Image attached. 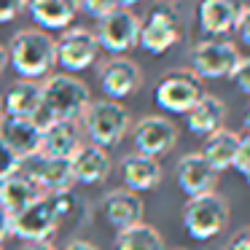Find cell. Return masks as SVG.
Returning <instances> with one entry per match:
<instances>
[{
    "label": "cell",
    "mask_w": 250,
    "mask_h": 250,
    "mask_svg": "<svg viewBox=\"0 0 250 250\" xmlns=\"http://www.w3.org/2000/svg\"><path fill=\"white\" fill-rule=\"evenodd\" d=\"M89 103H92V92L81 78L70 73H57L46 78V83H41V108L33 121L41 129L54 121H76L83 116Z\"/></svg>",
    "instance_id": "1"
},
{
    "label": "cell",
    "mask_w": 250,
    "mask_h": 250,
    "mask_svg": "<svg viewBox=\"0 0 250 250\" xmlns=\"http://www.w3.org/2000/svg\"><path fill=\"white\" fill-rule=\"evenodd\" d=\"M6 51L11 67L24 81H38L57 65V41L43 30H19Z\"/></svg>",
    "instance_id": "2"
},
{
    "label": "cell",
    "mask_w": 250,
    "mask_h": 250,
    "mask_svg": "<svg viewBox=\"0 0 250 250\" xmlns=\"http://www.w3.org/2000/svg\"><path fill=\"white\" fill-rule=\"evenodd\" d=\"M65 221V205L62 194H43L30 207L11 215V237H19L22 242H46L51 234L60 231Z\"/></svg>",
    "instance_id": "3"
},
{
    "label": "cell",
    "mask_w": 250,
    "mask_h": 250,
    "mask_svg": "<svg viewBox=\"0 0 250 250\" xmlns=\"http://www.w3.org/2000/svg\"><path fill=\"white\" fill-rule=\"evenodd\" d=\"M83 121V132L89 135V143L97 148H113L124 140V135L129 132V110L121 103L113 100H92L89 108L81 116Z\"/></svg>",
    "instance_id": "4"
},
{
    "label": "cell",
    "mask_w": 250,
    "mask_h": 250,
    "mask_svg": "<svg viewBox=\"0 0 250 250\" xmlns=\"http://www.w3.org/2000/svg\"><path fill=\"white\" fill-rule=\"evenodd\" d=\"M229 223V202L218 191L202 196H191L183 205V229L196 242H210L226 229Z\"/></svg>",
    "instance_id": "5"
},
{
    "label": "cell",
    "mask_w": 250,
    "mask_h": 250,
    "mask_svg": "<svg viewBox=\"0 0 250 250\" xmlns=\"http://www.w3.org/2000/svg\"><path fill=\"white\" fill-rule=\"evenodd\" d=\"M239 51L231 41L207 38L191 49V73L196 78H231L239 65Z\"/></svg>",
    "instance_id": "6"
},
{
    "label": "cell",
    "mask_w": 250,
    "mask_h": 250,
    "mask_svg": "<svg viewBox=\"0 0 250 250\" xmlns=\"http://www.w3.org/2000/svg\"><path fill=\"white\" fill-rule=\"evenodd\" d=\"M202 94H205L202 81L191 70H169L156 83L153 100H156V105L164 113H183L186 116L202 100Z\"/></svg>",
    "instance_id": "7"
},
{
    "label": "cell",
    "mask_w": 250,
    "mask_h": 250,
    "mask_svg": "<svg viewBox=\"0 0 250 250\" xmlns=\"http://www.w3.org/2000/svg\"><path fill=\"white\" fill-rule=\"evenodd\" d=\"M183 38V24L180 17L169 6H159L140 22V35H137V46L148 54L159 57L169 51L178 41Z\"/></svg>",
    "instance_id": "8"
},
{
    "label": "cell",
    "mask_w": 250,
    "mask_h": 250,
    "mask_svg": "<svg viewBox=\"0 0 250 250\" xmlns=\"http://www.w3.org/2000/svg\"><path fill=\"white\" fill-rule=\"evenodd\" d=\"M97 43L108 54L121 57L129 49L137 46V35H140V19L132 14V8H116L108 17L100 19L97 24Z\"/></svg>",
    "instance_id": "9"
},
{
    "label": "cell",
    "mask_w": 250,
    "mask_h": 250,
    "mask_svg": "<svg viewBox=\"0 0 250 250\" xmlns=\"http://www.w3.org/2000/svg\"><path fill=\"white\" fill-rule=\"evenodd\" d=\"M100 57V43L97 35L86 27H67L62 30L60 41H57V65H62V70L81 73L86 67L94 65V60Z\"/></svg>",
    "instance_id": "10"
},
{
    "label": "cell",
    "mask_w": 250,
    "mask_h": 250,
    "mask_svg": "<svg viewBox=\"0 0 250 250\" xmlns=\"http://www.w3.org/2000/svg\"><path fill=\"white\" fill-rule=\"evenodd\" d=\"M19 172H24L43 194H65L73 188V172L70 162L65 159H51L46 153H33V156L19 162Z\"/></svg>",
    "instance_id": "11"
},
{
    "label": "cell",
    "mask_w": 250,
    "mask_h": 250,
    "mask_svg": "<svg viewBox=\"0 0 250 250\" xmlns=\"http://www.w3.org/2000/svg\"><path fill=\"white\" fill-rule=\"evenodd\" d=\"M132 140H135V153L159 159L175 148L178 126L167 116H146V119L137 121L135 132H132Z\"/></svg>",
    "instance_id": "12"
},
{
    "label": "cell",
    "mask_w": 250,
    "mask_h": 250,
    "mask_svg": "<svg viewBox=\"0 0 250 250\" xmlns=\"http://www.w3.org/2000/svg\"><path fill=\"white\" fill-rule=\"evenodd\" d=\"M140 83H143L140 67H137V62L126 60V57H113L100 70V89L105 92V100H113V103L135 94L140 89Z\"/></svg>",
    "instance_id": "13"
},
{
    "label": "cell",
    "mask_w": 250,
    "mask_h": 250,
    "mask_svg": "<svg viewBox=\"0 0 250 250\" xmlns=\"http://www.w3.org/2000/svg\"><path fill=\"white\" fill-rule=\"evenodd\" d=\"M100 210H103V218L108 221V226H113L116 231H124V229H129V226L143 223L146 207H143L140 194L126 191V188H113L103 196Z\"/></svg>",
    "instance_id": "14"
},
{
    "label": "cell",
    "mask_w": 250,
    "mask_h": 250,
    "mask_svg": "<svg viewBox=\"0 0 250 250\" xmlns=\"http://www.w3.org/2000/svg\"><path fill=\"white\" fill-rule=\"evenodd\" d=\"M41 135H43V129L33 119H14V116H3L0 119V143L19 162L41 151Z\"/></svg>",
    "instance_id": "15"
},
{
    "label": "cell",
    "mask_w": 250,
    "mask_h": 250,
    "mask_svg": "<svg viewBox=\"0 0 250 250\" xmlns=\"http://www.w3.org/2000/svg\"><path fill=\"white\" fill-rule=\"evenodd\" d=\"M175 175H178V188L188 199L215 191V183H218V172L210 167V162L202 153H186V156H180Z\"/></svg>",
    "instance_id": "16"
},
{
    "label": "cell",
    "mask_w": 250,
    "mask_h": 250,
    "mask_svg": "<svg viewBox=\"0 0 250 250\" xmlns=\"http://www.w3.org/2000/svg\"><path fill=\"white\" fill-rule=\"evenodd\" d=\"M113 169L108 151L97 146H81L70 159V172H73V183L81 186H100Z\"/></svg>",
    "instance_id": "17"
},
{
    "label": "cell",
    "mask_w": 250,
    "mask_h": 250,
    "mask_svg": "<svg viewBox=\"0 0 250 250\" xmlns=\"http://www.w3.org/2000/svg\"><path fill=\"white\" fill-rule=\"evenodd\" d=\"M119 169H121L124 188L135 191V194L153 191L164 178V169H162V164H159V159L143 156V153H129V156H124L119 164Z\"/></svg>",
    "instance_id": "18"
},
{
    "label": "cell",
    "mask_w": 250,
    "mask_h": 250,
    "mask_svg": "<svg viewBox=\"0 0 250 250\" xmlns=\"http://www.w3.org/2000/svg\"><path fill=\"white\" fill-rule=\"evenodd\" d=\"M239 8L242 6H237V0H199L196 17H199L202 33L212 35V38L229 35L237 27Z\"/></svg>",
    "instance_id": "19"
},
{
    "label": "cell",
    "mask_w": 250,
    "mask_h": 250,
    "mask_svg": "<svg viewBox=\"0 0 250 250\" xmlns=\"http://www.w3.org/2000/svg\"><path fill=\"white\" fill-rule=\"evenodd\" d=\"M24 8L30 11L33 22L43 33L49 30H67L78 17V0H27Z\"/></svg>",
    "instance_id": "20"
},
{
    "label": "cell",
    "mask_w": 250,
    "mask_h": 250,
    "mask_svg": "<svg viewBox=\"0 0 250 250\" xmlns=\"http://www.w3.org/2000/svg\"><path fill=\"white\" fill-rule=\"evenodd\" d=\"M223 121H226V103L215 94H202L199 103L186 113V126L196 137H207L223 129Z\"/></svg>",
    "instance_id": "21"
},
{
    "label": "cell",
    "mask_w": 250,
    "mask_h": 250,
    "mask_svg": "<svg viewBox=\"0 0 250 250\" xmlns=\"http://www.w3.org/2000/svg\"><path fill=\"white\" fill-rule=\"evenodd\" d=\"M78 148H81V132H78L76 121H54L41 135V153L51 159L70 162Z\"/></svg>",
    "instance_id": "22"
},
{
    "label": "cell",
    "mask_w": 250,
    "mask_h": 250,
    "mask_svg": "<svg viewBox=\"0 0 250 250\" xmlns=\"http://www.w3.org/2000/svg\"><path fill=\"white\" fill-rule=\"evenodd\" d=\"M41 196H43V191H41L24 172H14V175L0 180V207H3L8 215H17L19 210L30 207L35 199H41Z\"/></svg>",
    "instance_id": "23"
},
{
    "label": "cell",
    "mask_w": 250,
    "mask_h": 250,
    "mask_svg": "<svg viewBox=\"0 0 250 250\" xmlns=\"http://www.w3.org/2000/svg\"><path fill=\"white\" fill-rule=\"evenodd\" d=\"M239 140H242V135H237V132L223 126V129H218V132H212V135L205 137V146H202L199 153L210 162V167L215 169V172H223V169L234 167Z\"/></svg>",
    "instance_id": "24"
},
{
    "label": "cell",
    "mask_w": 250,
    "mask_h": 250,
    "mask_svg": "<svg viewBox=\"0 0 250 250\" xmlns=\"http://www.w3.org/2000/svg\"><path fill=\"white\" fill-rule=\"evenodd\" d=\"M41 108V83L38 81H17L3 97V116L14 119H33Z\"/></svg>",
    "instance_id": "25"
},
{
    "label": "cell",
    "mask_w": 250,
    "mask_h": 250,
    "mask_svg": "<svg viewBox=\"0 0 250 250\" xmlns=\"http://www.w3.org/2000/svg\"><path fill=\"white\" fill-rule=\"evenodd\" d=\"M116 250H167V245L159 229H153L151 223H137V226L119 231Z\"/></svg>",
    "instance_id": "26"
},
{
    "label": "cell",
    "mask_w": 250,
    "mask_h": 250,
    "mask_svg": "<svg viewBox=\"0 0 250 250\" xmlns=\"http://www.w3.org/2000/svg\"><path fill=\"white\" fill-rule=\"evenodd\" d=\"M116 0H78V11H83L86 17H92V19H103V17H108L110 11H116Z\"/></svg>",
    "instance_id": "27"
},
{
    "label": "cell",
    "mask_w": 250,
    "mask_h": 250,
    "mask_svg": "<svg viewBox=\"0 0 250 250\" xmlns=\"http://www.w3.org/2000/svg\"><path fill=\"white\" fill-rule=\"evenodd\" d=\"M231 81L237 83L239 92L250 97V57H242V60H239L237 70L231 73Z\"/></svg>",
    "instance_id": "28"
},
{
    "label": "cell",
    "mask_w": 250,
    "mask_h": 250,
    "mask_svg": "<svg viewBox=\"0 0 250 250\" xmlns=\"http://www.w3.org/2000/svg\"><path fill=\"white\" fill-rule=\"evenodd\" d=\"M234 169L242 175L250 172V135H245L239 140V148H237V159H234Z\"/></svg>",
    "instance_id": "29"
},
{
    "label": "cell",
    "mask_w": 250,
    "mask_h": 250,
    "mask_svg": "<svg viewBox=\"0 0 250 250\" xmlns=\"http://www.w3.org/2000/svg\"><path fill=\"white\" fill-rule=\"evenodd\" d=\"M14 172H19V159L0 143V180L14 175Z\"/></svg>",
    "instance_id": "30"
},
{
    "label": "cell",
    "mask_w": 250,
    "mask_h": 250,
    "mask_svg": "<svg viewBox=\"0 0 250 250\" xmlns=\"http://www.w3.org/2000/svg\"><path fill=\"white\" fill-rule=\"evenodd\" d=\"M24 3H27V0H0V24L17 19L19 11L24 8Z\"/></svg>",
    "instance_id": "31"
},
{
    "label": "cell",
    "mask_w": 250,
    "mask_h": 250,
    "mask_svg": "<svg viewBox=\"0 0 250 250\" xmlns=\"http://www.w3.org/2000/svg\"><path fill=\"white\" fill-rule=\"evenodd\" d=\"M237 35L242 38V43H248L250 46V6H245V8H239V19H237Z\"/></svg>",
    "instance_id": "32"
},
{
    "label": "cell",
    "mask_w": 250,
    "mask_h": 250,
    "mask_svg": "<svg viewBox=\"0 0 250 250\" xmlns=\"http://www.w3.org/2000/svg\"><path fill=\"white\" fill-rule=\"evenodd\" d=\"M226 250H250V226L239 229V231H234V237L229 239Z\"/></svg>",
    "instance_id": "33"
},
{
    "label": "cell",
    "mask_w": 250,
    "mask_h": 250,
    "mask_svg": "<svg viewBox=\"0 0 250 250\" xmlns=\"http://www.w3.org/2000/svg\"><path fill=\"white\" fill-rule=\"evenodd\" d=\"M11 237V215H8L3 207H0V245Z\"/></svg>",
    "instance_id": "34"
},
{
    "label": "cell",
    "mask_w": 250,
    "mask_h": 250,
    "mask_svg": "<svg viewBox=\"0 0 250 250\" xmlns=\"http://www.w3.org/2000/svg\"><path fill=\"white\" fill-rule=\"evenodd\" d=\"M65 250H100L94 242H86V239H73V242H67Z\"/></svg>",
    "instance_id": "35"
},
{
    "label": "cell",
    "mask_w": 250,
    "mask_h": 250,
    "mask_svg": "<svg viewBox=\"0 0 250 250\" xmlns=\"http://www.w3.org/2000/svg\"><path fill=\"white\" fill-rule=\"evenodd\" d=\"M22 250H57V248L49 242V239H46V242H24Z\"/></svg>",
    "instance_id": "36"
},
{
    "label": "cell",
    "mask_w": 250,
    "mask_h": 250,
    "mask_svg": "<svg viewBox=\"0 0 250 250\" xmlns=\"http://www.w3.org/2000/svg\"><path fill=\"white\" fill-rule=\"evenodd\" d=\"M6 67H8V51H6V46H0V76H3Z\"/></svg>",
    "instance_id": "37"
},
{
    "label": "cell",
    "mask_w": 250,
    "mask_h": 250,
    "mask_svg": "<svg viewBox=\"0 0 250 250\" xmlns=\"http://www.w3.org/2000/svg\"><path fill=\"white\" fill-rule=\"evenodd\" d=\"M135 3H140V0H116V6L119 8H132Z\"/></svg>",
    "instance_id": "38"
},
{
    "label": "cell",
    "mask_w": 250,
    "mask_h": 250,
    "mask_svg": "<svg viewBox=\"0 0 250 250\" xmlns=\"http://www.w3.org/2000/svg\"><path fill=\"white\" fill-rule=\"evenodd\" d=\"M245 132L250 135V105H248V110H245Z\"/></svg>",
    "instance_id": "39"
},
{
    "label": "cell",
    "mask_w": 250,
    "mask_h": 250,
    "mask_svg": "<svg viewBox=\"0 0 250 250\" xmlns=\"http://www.w3.org/2000/svg\"><path fill=\"white\" fill-rule=\"evenodd\" d=\"M0 119H3V97H0Z\"/></svg>",
    "instance_id": "40"
},
{
    "label": "cell",
    "mask_w": 250,
    "mask_h": 250,
    "mask_svg": "<svg viewBox=\"0 0 250 250\" xmlns=\"http://www.w3.org/2000/svg\"><path fill=\"white\" fill-rule=\"evenodd\" d=\"M245 178H248V186H250V172H248V175H245Z\"/></svg>",
    "instance_id": "41"
},
{
    "label": "cell",
    "mask_w": 250,
    "mask_h": 250,
    "mask_svg": "<svg viewBox=\"0 0 250 250\" xmlns=\"http://www.w3.org/2000/svg\"><path fill=\"white\" fill-rule=\"evenodd\" d=\"M162 3H175V0H162Z\"/></svg>",
    "instance_id": "42"
},
{
    "label": "cell",
    "mask_w": 250,
    "mask_h": 250,
    "mask_svg": "<svg viewBox=\"0 0 250 250\" xmlns=\"http://www.w3.org/2000/svg\"><path fill=\"white\" fill-rule=\"evenodd\" d=\"M0 250H6V248H3V245H0Z\"/></svg>",
    "instance_id": "43"
}]
</instances>
